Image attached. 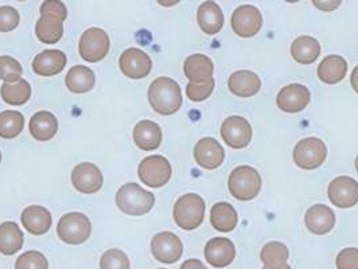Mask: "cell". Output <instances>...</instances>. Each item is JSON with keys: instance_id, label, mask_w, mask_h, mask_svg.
Masks as SVG:
<instances>
[{"instance_id": "ac0fdd59", "label": "cell", "mask_w": 358, "mask_h": 269, "mask_svg": "<svg viewBox=\"0 0 358 269\" xmlns=\"http://www.w3.org/2000/svg\"><path fill=\"white\" fill-rule=\"evenodd\" d=\"M305 224L313 234H327L336 226V213L326 205H314L306 212Z\"/></svg>"}, {"instance_id": "60d3db41", "label": "cell", "mask_w": 358, "mask_h": 269, "mask_svg": "<svg viewBox=\"0 0 358 269\" xmlns=\"http://www.w3.org/2000/svg\"><path fill=\"white\" fill-rule=\"evenodd\" d=\"M41 15H53L65 20L68 17V10L62 1H43L41 6Z\"/></svg>"}, {"instance_id": "e575fe53", "label": "cell", "mask_w": 358, "mask_h": 269, "mask_svg": "<svg viewBox=\"0 0 358 269\" xmlns=\"http://www.w3.org/2000/svg\"><path fill=\"white\" fill-rule=\"evenodd\" d=\"M22 74V65L15 58L10 55H0V80H3L4 84L18 82Z\"/></svg>"}, {"instance_id": "ffe728a7", "label": "cell", "mask_w": 358, "mask_h": 269, "mask_svg": "<svg viewBox=\"0 0 358 269\" xmlns=\"http://www.w3.org/2000/svg\"><path fill=\"white\" fill-rule=\"evenodd\" d=\"M68 64L66 55L61 50H43L42 53L36 54L33 61V71L42 77H52L59 74L65 69Z\"/></svg>"}, {"instance_id": "1f68e13d", "label": "cell", "mask_w": 358, "mask_h": 269, "mask_svg": "<svg viewBox=\"0 0 358 269\" xmlns=\"http://www.w3.org/2000/svg\"><path fill=\"white\" fill-rule=\"evenodd\" d=\"M260 260L268 269H283L288 260V248L283 242H267L260 252Z\"/></svg>"}, {"instance_id": "836d02e7", "label": "cell", "mask_w": 358, "mask_h": 269, "mask_svg": "<svg viewBox=\"0 0 358 269\" xmlns=\"http://www.w3.org/2000/svg\"><path fill=\"white\" fill-rule=\"evenodd\" d=\"M24 126V116L17 110H4L0 113V138L14 139Z\"/></svg>"}, {"instance_id": "b9f144b4", "label": "cell", "mask_w": 358, "mask_h": 269, "mask_svg": "<svg viewBox=\"0 0 358 269\" xmlns=\"http://www.w3.org/2000/svg\"><path fill=\"white\" fill-rule=\"evenodd\" d=\"M313 4L315 7H318L320 10H322V11H333V10L340 7L341 1H318V0H314Z\"/></svg>"}, {"instance_id": "7c38bea8", "label": "cell", "mask_w": 358, "mask_h": 269, "mask_svg": "<svg viewBox=\"0 0 358 269\" xmlns=\"http://www.w3.org/2000/svg\"><path fill=\"white\" fill-rule=\"evenodd\" d=\"M221 136L231 148H245L252 140L251 124L241 116H229L221 126Z\"/></svg>"}, {"instance_id": "f35d334b", "label": "cell", "mask_w": 358, "mask_h": 269, "mask_svg": "<svg viewBox=\"0 0 358 269\" xmlns=\"http://www.w3.org/2000/svg\"><path fill=\"white\" fill-rule=\"evenodd\" d=\"M20 17L17 8L11 6H1L0 7V31L10 33L18 27Z\"/></svg>"}, {"instance_id": "d6986e66", "label": "cell", "mask_w": 358, "mask_h": 269, "mask_svg": "<svg viewBox=\"0 0 358 269\" xmlns=\"http://www.w3.org/2000/svg\"><path fill=\"white\" fill-rule=\"evenodd\" d=\"M183 72L190 82L202 84L213 78L215 66L212 59L205 54H193L186 58Z\"/></svg>"}, {"instance_id": "d590c367", "label": "cell", "mask_w": 358, "mask_h": 269, "mask_svg": "<svg viewBox=\"0 0 358 269\" xmlns=\"http://www.w3.org/2000/svg\"><path fill=\"white\" fill-rule=\"evenodd\" d=\"M15 269H49V263L41 252H24L19 256Z\"/></svg>"}, {"instance_id": "9c48e42d", "label": "cell", "mask_w": 358, "mask_h": 269, "mask_svg": "<svg viewBox=\"0 0 358 269\" xmlns=\"http://www.w3.org/2000/svg\"><path fill=\"white\" fill-rule=\"evenodd\" d=\"M233 31L240 38H252L259 34L263 26V17L257 7L251 4L240 6L234 10L231 18Z\"/></svg>"}, {"instance_id": "5b68a950", "label": "cell", "mask_w": 358, "mask_h": 269, "mask_svg": "<svg viewBox=\"0 0 358 269\" xmlns=\"http://www.w3.org/2000/svg\"><path fill=\"white\" fill-rule=\"evenodd\" d=\"M58 237L69 245L84 244L92 233V222L83 213L73 212L61 217L57 225Z\"/></svg>"}, {"instance_id": "ab89813d", "label": "cell", "mask_w": 358, "mask_h": 269, "mask_svg": "<svg viewBox=\"0 0 358 269\" xmlns=\"http://www.w3.org/2000/svg\"><path fill=\"white\" fill-rule=\"evenodd\" d=\"M337 269H358L357 248H346L338 253L336 259Z\"/></svg>"}, {"instance_id": "f6af8a7d", "label": "cell", "mask_w": 358, "mask_h": 269, "mask_svg": "<svg viewBox=\"0 0 358 269\" xmlns=\"http://www.w3.org/2000/svg\"><path fill=\"white\" fill-rule=\"evenodd\" d=\"M263 269H268V268H266V267H264V268ZM283 269H292L291 268V267H289V266H288V264H287V266H285V268Z\"/></svg>"}, {"instance_id": "2e32d148", "label": "cell", "mask_w": 358, "mask_h": 269, "mask_svg": "<svg viewBox=\"0 0 358 269\" xmlns=\"http://www.w3.org/2000/svg\"><path fill=\"white\" fill-rule=\"evenodd\" d=\"M236 257L234 244L229 238L215 237L205 245V259L215 268H225Z\"/></svg>"}, {"instance_id": "30bf717a", "label": "cell", "mask_w": 358, "mask_h": 269, "mask_svg": "<svg viewBox=\"0 0 358 269\" xmlns=\"http://www.w3.org/2000/svg\"><path fill=\"white\" fill-rule=\"evenodd\" d=\"M151 253L162 264H174L182 257L183 245L177 234L161 232L151 241Z\"/></svg>"}, {"instance_id": "8fae6325", "label": "cell", "mask_w": 358, "mask_h": 269, "mask_svg": "<svg viewBox=\"0 0 358 269\" xmlns=\"http://www.w3.org/2000/svg\"><path fill=\"white\" fill-rule=\"evenodd\" d=\"M72 183L77 191L84 194H94L103 187L104 177L96 164L84 161L73 168Z\"/></svg>"}, {"instance_id": "52a82bcc", "label": "cell", "mask_w": 358, "mask_h": 269, "mask_svg": "<svg viewBox=\"0 0 358 269\" xmlns=\"http://www.w3.org/2000/svg\"><path fill=\"white\" fill-rule=\"evenodd\" d=\"M292 158L299 168L315 170L326 161L327 147L318 138H306L295 145Z\"/></svg>"}, {"instance_id": "4dcf8cb0", "label": "cell", "mask_w": 358, "mask_h": 269, "mask_svg": "<svg viewBox=\"0 0 358 269\" xmlns=\"http://www.w3.org/2000/svg\"><path fill=\"white\" fill-rule=\"evenodd\" d=\"M36 34L41 42L54 45L64 36V20L53 15H41L36 22Z\"/></svg>"}, {"instance_id": "d4e9b609", "label": "cell", "mask_w": 358, "mask_h": 269, "mask_svg": "<svg viewBox=\"0 0 358 269\" xmlns=\"http://www.w3.org/2000/svg\"><path fill=\"white\" fill-rule=\"evenodd\" d=\"M132 136L134 142L141 150H157L162 143L161 126L151 120H142L134 128Z\"/></svg>"}, {"instance_id": "74e56055", "label": "cell", "mask_w": 358, "mask_h": 269, "mask_svg": "<svg viewBox=\"0 0 358 269\" xmlns=\"http://www.w3.org/2000/svg\"><path fill=\"white\" fill-rule=\"evenodd\" d=\"M215 85V82L213 78L206 81V82H202V84L189 82L187 87H186V96L193 103H201V101L206 100L213 93Z\"/></svg>"}, {"instance_id": "603a6c76", "label": "cell", "mask_w": 358, "mask_h": 269, "mask_svg": "<svg viewBox=\"0 0 358 269\" xmlns=\"http://www.w3.org/2000/svg\"><path fill=\"white\" fill-rule=\"evenodd\" d=\"M197 20L205 34L215 36L224 26V14L215 1H203L198 8Z\"/></svg>"}, {"instance_id": "4fadbf2b", "label": "cell", "mask_w": 358, "mask_h": 269, "mask_svg": "<svg viewBox=\"0 0 358 269\" xmlns=\"http://www.w3.org/2000/svg\"><path fill=\"white\" fill-rule=\"evenodd\" d=\"M119 66L122 73L132 80H142L152 69V59L142 49L131 48L120 55Z\"/></svg>"}, {"instance_id": "8992f818", "label": "cell", "mask_w": 358, "mask_h": 269, "mask_svg": "<svg viewBox=\"0 0 358 269\" xmlns=\"http://www.w3.org/2000/svg\"><path fill=\"white\" fill-rule=\"evenodd\" d=\"M173 168L170 161L161 155L147 157L138 167L139 180L151 189H159L169 183Z\"/></svg>"}, {"instance_id": "7402d4cb", "label": "cell", "mask_w": 358, "mask_h": 269, "mask_svg": "<svg viewBox=\"0 0 358 269\" xmlns=\"http://www.w3.org/2000/svg\"><path fill=\"white\" fill-rule=\"evenodd\" d=\"M228 88L234 96L252 97L262 89V80L251 71H237L228 80Z\"/></svg>"}, {"instance_id": "7a4b0ae2", "label": "cell", "mask_w": 358, "mask_h": 269, "mask_svg": "<svg viewBox=\"0 0 358 269\" xmlns=\"http://www.w3.org/2000/svg\"><path fill=\"white\" fill-rule=\"evenodd\" d=\"M116 205L117 208L129 215H144L155 205V196L138 183H126L116 193Z\"/></svg>"}, {"instance_id": "484cf974", "label": "cell", "mask_w": 358, "mask_h": 269, "mask_svg": "<svg viewBox=\"0 0 358 269\" xmlns=\"http://www.w3.org/2000/svg\"><path fill=\"white\" fill-rule=\"evenodd\" d=\"M348 73V62L341 55H329L323 59L318 66V77L320 80L329 84L334 85L341 82Z\"/></svg>"}, {"instance_id": "4316f807", "label": "cell", "mask_w": 358, "mask_h": 269, "mask_svg": "<svg viewBox=\"0 0 358 269\" xmlns=\"http://www.w3.org/2000/svg\"><path fill=\"white\" fill-rule=\"evenodd\" d=\"M321 54L320 42L310 36L296 38L291 45V55L292 58L302 65H310L318 59Z\"/></svg>"}, {"instance_id": "e0dca14e", "label": "cell", "mask_w": 358, "mask_h": 269, "mask_svg": "<svg viewBox=\"0 0 358 269\" xmlns=\"http://www.w3.org/2000/svg\"><path fill=\"white\" fill-rule=\"evenodd\" d=\"M225 158L222 145L213 138H203L194 147V159L205 170L218 168Z\"/></svg>"}, {"instance_id": "277c9868", "label": "cell", "mask_w": 358, "mask_h": 269, "mask_svg": "<svg viewBox=\"0 0 358 269\" xmlns=\"http://www.w3.org/2000/svg\"><path fill=\"white\" fill-rule=\"evenodd\" d=\"M174 221L183 231H194L205 218V202L194 193L179 198L174 205Z\"/></svg>"}, {"instance_id": "9a60e30c", "label": "cell", "mask_w": 358, "mask_h": 269, "mask_svg": "<svg viewBox=\"0 0 358 269\" xmlns=\"http://www.w3.org/2000/svg\"><path fill=\"white\" fill-rule=\"evenodd\" d=\"M310 90L302 84L287 85L278 93L276 104L286 113H299L310 103Z\"/></svg>"}, {"instance_id": "d6a6232c", "label": "cell", "mask_w": 358, "mask_h": 269, "mask_svg": "<svg viewBox=\"0 0 358 269\" xmlns=\"http://www.w3.org/2000/svg\"><path fill=\"white\" fill-rule=\"evenodd\" d=\"M0 94L4 103L10 106H23L31 97V87L29 81L20 78L15 84H3Z\"/></svg>"}, {"instance_id": "8d00e7d4", "label": "cell", "mask_w": 358, "mask_h": 269, "mask_svg": "<svg viewBox=\"0 0 358 269\" xmlns=\"http://www.w3.org/2000/svg\"><path fill=\"white\" fill-rule=\"evenodd\" d=\"M100 269H129L128 256L120 249H109L101 256Z\"/></svg>"}, {"instance_id": "ba28073f", "label": "cell", "mask_w": 358, "mask_h": 269, "mask_svg": "<svg viewBox=\"0 0 358 269\" xmlns=\"http://www.w3.org/2000/svg\"><path fill=\"white\" fill-rule=\"evenodd\" d=\"M109 46L110 42L107 33L99 27H92L81 36L78 50L83 59L96 64L107 57Z\"/></svg>"}, {"instance_id": "c3c4849f", "label": "cell", "mask_w": 358, "mask_h": 269, "mask_svg": "<svg viewBox=\"0 0 358 269\" xmlns=\"http://www.w3.org/2000/svg\"><path fill=\"white\" fill-rule=\"evenodd\" d=\"M159 269H164V268H159Z\"/></svg>"}, {"instance_id": "44dd1931", "label": "cell", "mask_w": 358, "mask_h": 269, "mask_svg": "<svg viewBox=\"0 0 358 269\" xmlns=\"http://www.w3.org/2000/svg\"><path fill=\"white\" fill-rule=\"evenodd\" d=\"M20 221H22V225L24 226V229L29 233L34 234V235L48 233L50 231L52 222H53L50 212L46 208L38 206V205L26 208L22 213Z\"/></svg>"}, {"instance_id": "83f0119b", "label": "cell", "mask_w": 358, "mask_h": 269, "mask_svg": "<svg viewBox=\"0 0 358 269\" xmlns=\"http://www.w3.org/2000/svg\"><path fill=\"white\" fill-rule=\"evenodd\" d=\"M210 222L215 231L229 233L237 226L238 215L231 203L218 202L210 210Z\"/></svg>"}, {"instance_id": "6da1fadb", "label": "cell", "mask_w": 358, "mask_h": 269, "mask_svg": "<svg viewBox=\"0 0 358 269\" xmlns=\"http://www.w3.org/2000/svg\"><path fill=\"white\" fill-rule=\"evenodd\" d=\"M148 103L151 108L163 116H170L182 107L183 97L178 82L169 77H159L148 88Z\"/></svg>"}, {"instance_id": "bcb514c9", "label": "cell", "mask_w": 358, "mask_h": 269, "mask_svg": "<svg viewBox=\"0 0 358 269\" xmlns=\"http://www.w3.org/2000/svg\"><path fill=\"white\" fill-rule=\"evenodd\" d=\"M356 170H357V174H358V157L356 158Z\"/></svg>"}, {"instance_id": "7bdbcfd3", "label": "cell", "mask_w": 358, "mask_h": 269, "mask_svg": "<svg viewBox=\"0 0 358 269\" xmlns=\"http://www.w3.org/2000/svg\"><path fill=\"white\" fill-rule=\"evenodd\" d=\"M179 269H208V267L197 259H189L180 266Z\"/></svg>"}, {"instance_id": "f546056e", "label": "cell", "mask_w": 358, "mask_h": 269, "mask_svg": "<svg viewBox=\"0 0 358 269\" xmlns=\"http://www.w3.org/2000/svg\"><path fill=\"white\" fill-rule=\"evenodd\" d=\"M65 84L68 89L73 93H77V94L87 93L94 88L96 75L90 68L84 65H77V66H73L66 74Z\"/></svg>"}, {"instance_id": "f1b7e54d", "label": "cell", "mask_w": 358, "mask_h": 269, "mask_svg": "<svg viewBox=\"0 0 358 269\" xmlns=\"http://www.w3.org/2000/svg\"><path fill=\"white\" fill-rule=\"evenodd\" d=\"M24 235L18 224L13 221L3 222L0 225V253L13 256L23 247Z\"/></svg>"}, {"instance_id": "5bb4252c", "label": "cell", "mask_w": 358, "mask_h": 269, "mask_svg": "<svg viewBox=\"0 0 358 269\" xmlns=\"http://www.w3.org/2000/svg\"><path fill=\"white\" fill-rule=\"evenodd\" d=\"M327 196L340 209L353 208L358 203V183L350 177H338L330 182Z\"/></svg>"}, {"instance_id": "3957f363", "label": "cell", "mask_w": 358, "mask_h": 269, "mask_svg": "<svg viewBox=\"0 0 358 269\" xmlns=\"http://www.w3.org/2000/svg\"><path fill=\"white\" fill-rule=\"evenodd\" d=\"M263 180L256 168L251 166H238L233 168L228 178V189L237 201H251L262 190Z\"/></svg>"}, {"instance_id": "cb8c5ba5", "label": "cell", "mask_w": 358, "mask_h": 269, "mask_svg": "<svg viewBox=\"0 0 358 269\" xmlns=\"http://www.w3.org/2000/svg\"><path fill=\"white\" fill-rule=\"evenodd\" d=\"M30 133L39 142L52 140L58 131V120L53 113L48 110H41L33 115L30 119Z\"/></svg>"}, {"instance_id": "7dc6e473", "label": "cell", "mask_w": 358, "mask_h": 269, "mask_svg": "<svg viewBox=\"0 0 358 269\" xmlns=\"http://www.w3.org/2000/svg\"><path fill=\"white\" fill-rule=\"evenodd\" d=\"M0 161H1V152H0Z\"/></svg>"}, {"instance_id": "ee69618b", "label": "cell", "mask_w": 358, "mask_h": 269, "mask_svg": "<svg viewBox=\"0 0 358 269\" xmlns=\"http://www.w3.org/2000/svg\"><path fill=\"white\" fill-rule=\"evenodd\" d=\"M350 84H352V88L358 93V66H356L355 71L352 72V75H350Z\"/></svg>"}]
</instances>
